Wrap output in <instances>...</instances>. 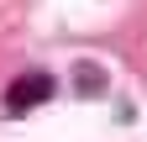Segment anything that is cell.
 Segmentation results:
<instances>
[{"label": "cell", "instance_id": "obj_2", "mask_svg": "<svg viewBox=\"0 0 147 142\" xmlns=\"http://www.w3.org/2000/svg\"><path fill=\"white\" fill-rule=\"evenodd\" d=\"M74 79H79V90H89V95L105 90V74H100V68H89V63H79V74H74Z\"/></svg>", "mask_w": 147, "mask_h": 142}, {"label": "cell", "instance_id": "obj_1", "mask_svg": "<svg viewBox=\"0 0 147 142\" xmlns=\"http://www.w3.org/2000/svg\"><path fill=\"white\" fill-rule=\"evenodd\" d=\"M53 95H58V79L42 74V68H32V74H21V79L5 84V116H26V111H37V105H47Z\"/></svg>", "mask_w": 147, "mask_h": 142}]
</instances>
